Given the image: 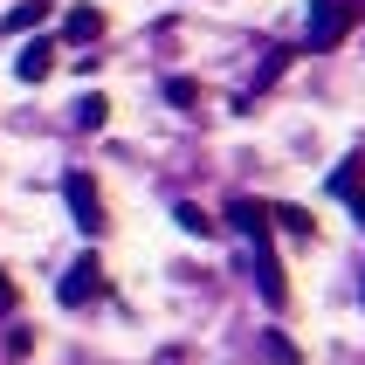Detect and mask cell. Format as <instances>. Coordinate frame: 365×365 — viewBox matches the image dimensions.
Masks as SVG:
<instances>
[{"label":"cell","mask_w":365,"mask_h":365,"mask_svg":"<svg viewBox=\"0 0 365 365\" xmlns=\"http://www.w3.org/2000/svg\"><path fill=\"white\" fill-rule=\"evenodd\" d=\"M359 173H365V159L351 152V159L338 165V173H331V193H338V200H351V193H359Z\"/></svg>","instance_id":"10"},{"label":"cell","mask_w":365,"mask_h":365,"mask_svg":"<svg viewBox=\"0 0 365 365\" xmlns=\"http://www.w3.org/2000/svg\"><path fill=\"white\" fill-rule=\"evenodd\" d=\"M97 289H103V269H97V255H83V262H69V276H62V289H56V297L76 310V304H90Z\"/></svg>","instance_id":"3"},{"label":"cell","mask_w":365,"mask_h":365,"mask_svg":"<svg viewBox=\"0 0 365 365\" xmlns=\"http://www.w3.org/2000/svg\"><path fill=\"white\" fill-rule=\"evenodd\" d=\"M165 103H180V110L200 103V83H193V76H165Z\"/></svg>","instance_id":"13"},{"label":"cell","mask_w":365,"mask_h":365,"mask_svg":"<svg viewBox=\"0 0 365 365\" xmlns=\"http://www.w3.org/2000/svg\"><path fill=\"white\" fill-rule=\"evenodd\" d=\"M173 221H180L186 235H214V221H207V214H200L193 200H180V207H173Z\"/></svg>","instance_id":"12"},{"label":"cell","mask_w":365,"mask_h":365,"mask_svg":"<svg viewBox=\"0 0 365 365\" xmlns=\"http://www.w3.org/2000/svg\"><path fill=\"white\" fill-rule=\"evenodd\" d=\"M351 214H359V227H365V193H351Z\"/></svg>","instance_id":"16"},{"label":"cell","mask_w":365,"mask_h":365,"mask_svg":"<svg viewBox=\"0 0 365 365\" xmlns=\"http://www.w3.org/2000/svg\"><path fill=\"white\" fill-rule=\"evenodd\" d=\"M62 200H69V214H76V227L83 235H103V193L90 186V173H62Z\"/></svg>","instance_id":"2"},{"label":"cell","mask_w":365,"mask_h":365,"mask_svg":"<svg viewBox=\"0 0 365 365\" xmlns=\"http://www.w3.org/2000/svg\"><path fill=\"white\" fill-rule=\"evenodd\" d=\"M48 7H56V0H21L14 14H7V35H28V28H41V21H48Z\"/></svg>","instance_id":"8"},{"label":"cell","mask_w":365,"mask_h":365,"mask_svg":"<svg viewBox=\"0 0 365 365\" xmlns=\"http://www.w3.org/2000/svg\"><path fill=\"white\" fill-rule=\"evenodd\" d=\"M359 14H365V0H310V48H338Z\"/></svg>","instance_id":"1"},{"label":"cell","mask_w":365,"mask_h":365,"mask_svg":"<svg viewBox=\"0 0 365 365\" xmlns=\"http://www.w3.org/2000/svg\"><path fill=\"white\" fill-rule=\"evenodd\" d=\"M35 351V331H7V359H28Z\"/></svg>","instance_id":"14"},{"label":"cell","mask_w":365,"mask_h":365,"mask_svg":"<svg viewBox=\"0 0 365 365\" xmlns=\"http://www.w3.org/2000/svg\"><path fill=\"white\" fill-rule=\"evenodd\" d=\"M248 248H255V283H262V297H269V304H283V297H289V283H283V262L269 255V242H248Z\"/></svg>","instance_id":"4"},{"label":"cell","mask_w":365,"mask_h":365,"mask_svg":"<svg viewBox=\"0 0 365 365\" xmlns=\"http://www.w3.org/2000/svg\"><path fill=\"white\" fill-rule=\"evenodd\" d=\"M48 69H56V41H28V48L14 56V76L21 83H41Z\"/></svg>","instance_id":"5"},{"label":"cell","mask_w":365,"mask_h":365,"mask_svg":"<svg viewBox=\"0 0 365 365\" xmlns=\"http://www.w3.org/2000/svg\"><path fill=\"white\" fill-rule=\"evenodd\" d=\"M0 310H14V283L7 276H0Z\"/></svg>","instance_id":"15"},{"label":"cell","mask_w":365,"mask_h":365,"mask_svg":"<svg viewBox=\"0 0 365 365\" xmlns=\"http://www.w3.org/2000/svg\"><path fill=\"white\" fill-rule=\"evenodd\" d=\"M62 35H69V41H97L103 35V14H97V7H76V14L62 21Z\"/></svg>","instance_id":"9"},{"label":"cell","mask_w":365,"mask_h":365,"mask_svg":"<svg viewBox=\"0 0 365 365\" xmlns=\"http://www.w3.org/2000/svg\"><path fill=\"white\" fill-rule=\"evenodd\" d=\"M227 221H235V235H248V242H269V207L235 200V207H227Z\"/></svg>","instance_id":"6"},{"label":"cell","mask_w":365,"mask_h":365,"mask_svg":"<svg viewBox=\"0 0 365 365\" xmlns=\"http://www.w3.org/2000/svg\"><path fill=\"white\" fill-rule=\"evenodd\" d=\"M103 118H110V103H103L97 90H90V97L76 103V124H83V131H103Z\"/></svg>","instance_id":"11"},{"label":"cell","mask_w":365,"mask_h":365,"mask_svg":"<svg viewBox=\"0 0 365 365\" xmlns=\"http://www.w3.org/2000/svg\"><path fill=\"white\" fill-rule=\"evenodd\" d=\"M269 227H283V235H297V242H310V235H317L310 207H269Z\"/></svg>","instance_id":"7"}]
</instances>
